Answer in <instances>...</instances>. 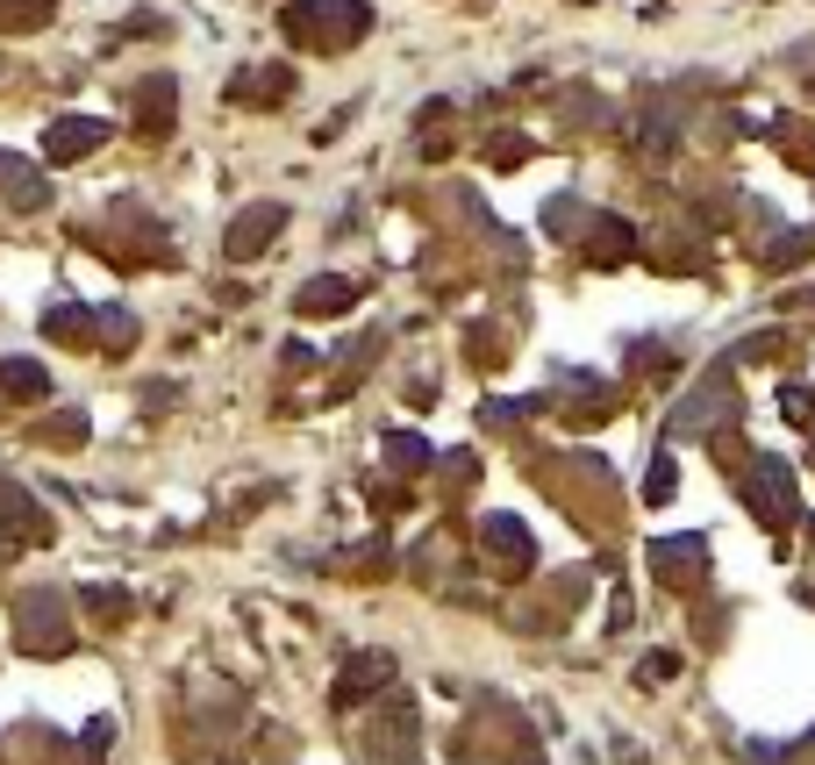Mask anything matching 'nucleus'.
I'll list each match as a JSON object with an SVG mask.
<instances>
[{
    "instance_id": "1",
    "label": "nucleus",
    "mask_w": 815,
    "mask_h": 765,
    "mask_svg": "<svg viewBox=\"0 0 815 765\" xmlns=\"http://www.w3.org/2000/svg\"><path fill=\"white\" fill-rule=\"evenodd\" d=\"M365 758L373 765H415L423 758V715L408 694H387V708L373 715V730H365Z\"/></svg>"
},
{
    "instance_id": "2",
    "label": "nucleus",
    "mask_w": 815,
    "mask_h": 765,
    "mask_svg": "<svg viewBox=\"0 0 815 765\" xmlns=\"http://www.w3.org/2000/svg\"><path fill=\"white\" fill-rule=\"evenodd\" d=\"M358 29H365V8L358 0H315V8H287V36H315L323 51H343V43H358Z\"/></svg>"
},
{
    "instance_id": "3",
    "label": "nucleus",
    "mask_w": 815,
    "mask_h": 765,
    "mask_svg": "<svg viewBox=\"0 0 815 765\" xmlns=\"http://www.w3.org/2000/svg\"><path fill=\"white\" fill-rule=\"evenodd\" d=\"M744 501H751V515H758V523H794V515H801L794 465H780V459H751V473H744Z\"/></svg>"
},
{
    "instance_id": "4",
    "label": "nucleus",
    "mask_w": 815,
    "mask_h": 765,
    "mask_svg": "<svg viewBox=\"0 0 815 765\" xmlns=\"http://www.w3.org/2000/svg\"><path fill=\"white\" fill-rule=\"evenodd\" d=\"M393 673H401L393 651H358V659H343L337 680H329V701H337V708H365L373 694H387V687H393Z\"/></svg>"
},
{
    "instance_id": "5",
    "label": "nucleus",
    "mask_w": 815,
    "mask_h": 765,
    "mask_svg": "<svg viewBox=\"0 0 815 765\" xmlns=\"http://www.w3.org/2000/svg\"><path fill=\"white\" fill-rule=\"evenodd\" d=\"M701 565H709V537H701V529H679V537L651 544V573H659L665 587H679V594L701 579Z\"/></svg>"
},
{
    "instance_id": "6",
    "label": "nucleus",
    "mask_w": 815,
    "mask_h": 765,
    "mask_svg": "<svg viewBox=\"0 0 815 765\" xmlns=\"http://www.w3.org/2000/svg\"><path fill=\"white\" fill-rule=\"evenodd\" d=\"M479 551L493 559V573H509V579H523L529 565H537V544H529V529L515 523V515H487V523H479Z\"/></svg>"
},
{
    "instance_id": "7",
    "label": "nucleus",
    "mask_w": 815,
    "mask_h": 765,
    "mask_svg": "<svg viewBox=\"0 0 815 765\" xmlns=\"http://www.w3.org/2000/svg\"><path fill=\"white\" fill-rule=\"evenodd\" d=\"M22 644L43 651V659L72 651V623H65V601H58V594H29V601H22Z\"/></svg>"
},
{
    "instance_id": "8",
    "label": "nucleus",
    "mask_w": 815,
    "mask_h": 765,
    "mask_svg": "<svg viewBox=\"0 0 815 765\" xmlns=\"http://www.w3.org/2000/svg\"><path fill=\"white\" fill-rule=\"evenodd\" d=\"M287 229V208L279 201H265V208H243L237 222H229V258H258L272 237Z\"/></svg>"
},
{
    "instance_id": "9",
    "label": "nucleus",
    "mask_w": 815,
    "mask_h": 765,
    "mask_svg": "<svg viewBox=\"0 0 815 765\" xmlns=\"http://www.w3.org/2000/svg\"><path fill=\"white\" fill-rule=\"evenodd\" d=\"M101 143H108V122H93V115H65V122H51V137H43V151H51L58 165H72V158L101 151Z\"/></svg>"
},
{
    "instance_id": "10",
    "label": "nucleus",
    "mask_w": 815,
    "mask_h": 765,
    "mask_svg": "<svg viewBox=\"0 0 815 765\" xmlns=\"http://www.w3.org/2000/svg\"><path fill=\"white\" fill-rule=\"evenodd\" d=\"M351 301H358V287H351V279H308L293 308H301V315H343Z\"/></svg>"
},
{
    "instance_id": "11",
    "label": "nucleus",
    "mask_w": 815,
    "mask_h": 765,
    "mask_svg": "<svg viewBox=\"0 0 815 765\" xmlns=\"http://www.w3.org/2000/svg\"><path fill=\"white\" fill-rule=\"evenodd\" d=\"M0 393H15V401H43V393H51V373L29 365V358H0Z\"/></svg>"
},
{
    "instance_id": "12",
    "label": "nucleus",
    "mask_w": 815,
    "mask_h": 765,
    "mask_svg": "<svg viewBox=\"0 0 815 765\" xmlns=\"http://www.w3.org/2000/svg\"><path fill=\"white\" fill-rule=\"evenodd\" d=\"M0 193H8L15 208H43V179H36L15 151H0Z\"/></svg>"
},
{
    "instance_id": "13",
    "label": "nucleus",
    "mask_w": 815,
    "mask_h": 765,
    "mask_svg": "<svg viewBox=\"0 0 815 765\" xmlns=\"http://www.w3.org/2000/svg\"><path fill=\"white\" fill-rule=\"evenodd\" d=\"M136 122H143V137H165L172 129V79H151L136 93Z\"/></svg>"
},
{
    "instance_id": "14",
    "label": "nucleus",
    "mask_w": 815,
    "mask_h": 765,
    "mask_svg": "<svg viewBox=\"0 0 815 765\" xmlns=\"http://www.w3.org/2000/svg\"><path fill=\"white\" fill-rule=\"evenodd\" d=\"M709 423H730V393H694V401H687V409L673 415V429H709Z\"/></svg>"
},
{
    "instance_id": "15",
    "label": "nucleus",
    "mask_w": 815,
    "mask_h": 765,
    "mask_svg": "<svg viewBox=\"0 0 815 765\" xmlns=\"http://www.w3.org/2000/svg\"><path fill=\"white\" fill-rule=\"evenodd\" d=\"M429 459H437V451H429L423 437H408V429H393V437H387V465H393V473H429Z\"/></svg>"
},
{
    "instance_id": "16",
    "label": "nucleus",
    "mask_w": 815,
    "mask_h": 765,
    "mask_svg": "<svg viewBox=\"0 0 815 765\" xmlns=\"http://www.w3.org/2000/svg\"><path fill=\"white\" fill-rule=\"evenodd\" d=\"M287 86H293L287 72H279V65H265V79H237V86H229V93H237V101H251V93H265V108H272V101H279V93H287Z\"/></svg>"
},
{
    "instance_id": "17",
    "label": "nucleus",
    "mask_w": 815,
    "mask_h": 765,
    "mask_svg": "<svg viewBox=\"0 0 815 765\" xmlns=\"http://www.w3.org/2000/svg\"><path fill=\"white\" fill-rule=\"evenodd\" d=\"M623 251H629V229H623V222H601V229H594V258H601V265H615Z\"/></svg>"
},
{
    "instance_id": "18",
    "label": "nucleus",
    "mask_w": 815,
    "mask_h": 765,
    "mask_svg": "<svg viewBox=\"0 0 815 765\" xmlns=\"http://www.w3.org/2000/svg\"><path fill=\"white\" fill-rule=\"evenodd\" d=\"M679 493V479H673V459H651V479H644V501L659 509V501H673Z\"/></svg>"
},
{
    "instance_id": "19",
    "label": "nucleus",
    "mask_w": 815,
    "mask_h": 765,
    "mask_svg": "<svg viewBox=\"0 0 815 765\" xmlns=\"http://www.w3.org/2000/svg\"><path fill=\"white\" fill-rule=\"evenodd\" d=\"M780 409H787V423H815V393H808V387H787Z\"/></svg>"
},
{
    "instance_id": "20",
    "label": "nucleus",
    "mask_w": 815,
    "mask_h": 765,
    "mask_svg": "<svg viewBox=\"0 0 815 765\" xmlns=\"http://www.w3.org/2000/svg\"><path fill=\"white\" fill-rule=\"evenodd\" d=\"M673 673H679V659H673V651H659V659H644V665H637V680H644V687L673 680Z\"/></svg>"
},
{
    "instance_id": "21",
    "label": "nucleus",
    "mask_w": 815,
    "mask_h": 765,
    "mask_svg": "<svg viewBox=\"0 0 815 765\" xmlns=\"http://www.w3.org/2000/svg\"><path fill=\"white\" fill-rule=\"evenodd\" d=\"M51 337H86V315L79 308H51Z\"/></svg>"
},
{
    "instance_id": "22",
    "label": "nucleus",
    "mask_w": 815,
    "mask_h": 765,
    "mask_svg": "<svg viewBox=\"0 0 815 765\" xmlns=\"http://www.w3.org/2000/svg\"><path fill=\"white\" fill-rule=\"evenodd\" d=\"M801 258H808V237H787L780 251H773V265H801Z\"/></svg>"
},
{
    "instance_id": "23",
    "label": "nucleus",
    "mask_w": 815,
    "mask_h": 765,
    "mask_svg": "<svg viewBox=\"0 0 815 765\" xmlns=\"http://www.w3.org/2000/svg\"><path fill=\"white\" fill-rule=\"evenodd\" d=\"M808 744H815V730H808Z\"/></svg>"
}]
</instances>
